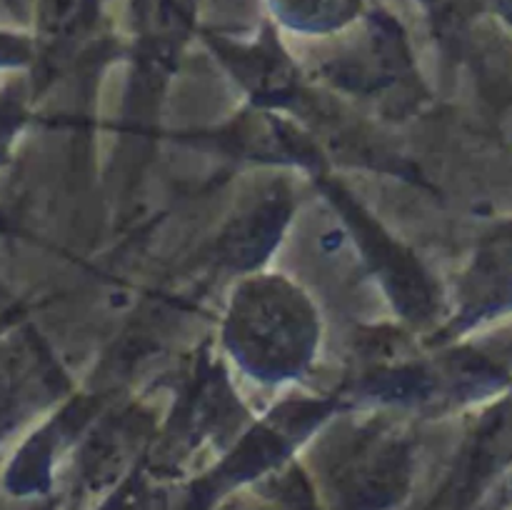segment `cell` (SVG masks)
Listing matches in <instances>:
<instances>
[{
	"instance_id": "obj_3",
	"label": "cell",
	"mask_w": 512,
	"mask_h": 510,
	"mask_svg": "<svg viewBox=\"0 0 512 510\" xmlns=\"http://www.w3.org/2000/svg\"><path fill=\"white\" fill-rule=\"evenodd\" d=\"M15 115H18V103H15L13 93L5 90V93H0V158H3L10 135L15 130Z\"/></svg>"
},
{
	"instance_id": "obj_1",
	"label": "cell",
	"mask_w": 512,
	"mask_h": 510,
	"mask_svg": "<svg viewBox=\"0 0 512 510\" xmlns=\"http://www.w3.org/2000/svg\"><path fill=\"white\" fill-rule=\"evenodd\" d=\"M278 8L293 20H308V23H325V20L348 18L358 0H278Z\"/></svg>"
},
{
	"instance_id": "obj_2",
	"label": "cell",
	"mask_w": 512,
	"mask_h": 510,
	"mask_svg": "<svg viewBox=\"0 0 512 510\" xmlns=\"http://www.w3.org/2000/svg\"><path fill=\"white\" fill-rule=\"evenodd\" d=\"M25 58H28V38L0 28V68H8Z\"/></svg>"
}]
</instances>
